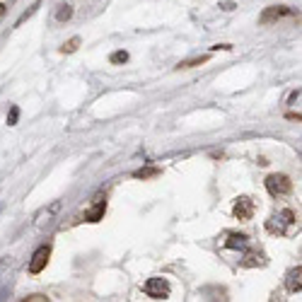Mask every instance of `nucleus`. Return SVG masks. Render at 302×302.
<instances>
[{"mask_svg": "<svg viewBox=\"0 0 302 302\" xmlns=\"http://www.w3.org/2000/svg\"><path fill=\"white\" fill-rule=\"evenodd\" d=\"M104 210H107V201H97V203H95V208L85 213V220H87V223H97V220H102V218H104Z\"/></svg>", "mask_w": 302, "mask_h": 302, "instance_id": "obj_9", "label": "nucleus"}, {"mask_svg": "<svg viewBox=\"0 0 302 302\" xmlns=\"http://www.w3.org/2000/svg\"><path fill=\"white\" fill-rule=\"evenodd\" d=\"M143 292L152 297V300H167L169 297V283L164 281V278H150V281H145L143 285Z\"/></svg>", "mask_w": 302, "mask_h": 302, "instance_id": "obj_2", "label": "nucleus"}, {"mask_svg": "<svg viewBox=\"0 0 302 302\" xmlns=\"http://www.w3.org/2000/svg\"><path fill=\"white\" fill-rule=\"evenodd\" d=\"M3 12H5V5H0V17H3Z\"/></svg>", "mask_w": 302, "mask_h": 302, "instance_id": "obj_17", "label": "nucleus"}, {"mask_svg": "<svg viewBox=\"0 0 302 302\" xmlns=\"http://www.w3.org/2000/svg\"><path fill=\"white\" fill-rule=\"evenodd\" d=\"M152 174H157V169H141V172H136V177L145 179V177H152Z\"/></svg>", "mask_w": 302, "mask_h": 302, "instance_id": "obj_15", "label": "nucleus"}, {"mask_svg": "<svg viewBox=\"0 0 302 302\" xmlns=\"http://www.w3.org/2000/svg\"><path fill=\"white\" fill-rule=\"evenodd\" d=\"M251 215H254V201L247 198V196L237 198V203H235V218L237 220H251Z\"/></svg>", "mask_w": 302, "mask_h": 302, "instance_id": "obj_5", "label": "nucleus"}, {"mask_svg": "<svg viewBox=\"0 0 302 302\" xmlns=\"http://www.w3.org/2000/svg\"><path fill=\"white\" fill-rule=\"evenodd\" d=\"M49 256H51V247H39L34 251L32 261H29V271L32 273H41L46 269V264H49Z\"/></svg>", "mask_w": 302, "mask_h": 302, "instance_id": "obj_4", "label": "nucleus"}, {"mask_svg": "<svg viewBox=\"0 0 302 302\" xmlns=\"http://www.w3.org/2000/svg\"><path fill=\"white\" fill-rule=\"evenodd\" d=\"M128 61V54L126 51H116V54L111 56V63H126Z\"/></svg>", "mask_w": 302, "mask_h": 302, "instance_id": "obj_12", "label": "nucleus"}, {"mask_svg": "<svg viewBox=\"0 0 302 302\" xmlns=\"http://www.w3.org/2000/svg\"><path fill=\"white\" fill-rule=\"evenodd\" d=\"M266 264V256L261 251H247V256L242 261V266H264Z\"/></svg>", "mask_w": 302, "mask_h": 302, "instance_id": "obj_10", "label": "nucleus"}, {"mask_svg": "<svg viewBox=\"0 0 302 302\" xmlns=\"http://www.w3.org/2000/svg\"><path fill=\"white\" fill-rule=\"evenodd\" d=\"M295 225V213L292 210H278V213H273V215L266 220V230H269L271 235H288V230Z\"/></svg>", "mask_w": 302, "mask_h": 302, "instance_id": "obj_1", "label": "nucleus"}, {"mask_svg": "<svg viewBox=\"0 0 302 302\" xmlns=\"http://www.w3.org/2000/svg\"><path fill=\"white\" fill-rule=\"evenodd\" d=\"M266 189H269L271 196H285V194H290L292 182L285 174H271L269 179H266Z\"/></svg>", "mask_w": 302, "mask_h": 302, "instance_id": "obj_3", "label": "nucleus"}, {"mask_svg": "<svg viewBox=\"0 0 302 302\" xmlns=\"http://www.w3.org/2000/svg\"><path fill=\"white\" fill-rule=\"evenodd\" d=\"M17 119H20V109L12 107L10 114H8V123H10V126H15V123H17Z\"/></svg>", "mask_w": 302, "mask_h": 302, "instance_id": "obj_13", "label": "nucleus"}, {"mask_svg": "<svg viewBox=\"0 0 302 302\" xmlns=\"http://www.w3.org/2000/svg\"><path fill=\"white\" fill-rule=\"evenodd\" d=\"M41 300H46L44 295H32V297H27V302H41Z\"/></svg>", "mask_w": 302, "mask_h": 302, "instance_id": "obj_16", "label": "nucleus"}, {"mask_svg": "<svg viewBox=\"0 0 302 302\" xmlns=\"http://www.w3.org/2000/svg\"><path fill=\"white\" fill-rule=\"evenodd\" d=\"M70 15H73V10H70V5H61V10H58V20L63 22V20H70Z\"/></svg>", "mask_w": 302, "mask_h": 302, "instance_id": "obj_11", "label": "nucleus"}, {"mask_svg": "<svg viewBox=\"0 0 302 302\" xmlns=\"http://www.w3.org/2000/svg\"><path fill=\"white\" fill-rule=\"evenodd\" d=\"M290 8H283V5H273V8H266V10L261 12L259 22L261 24H271L273 20H281V17H285V15H290Z\"/></svg>", "mask_w": 302, "mask_h": 302, "instance_id": "obj_6", "label": "nucleus"}, {"mask_svg": "<svg viewBox=\"0 0 302 302\" xmlns=\"http://www.w3.org/2000/svg\"><path fill=\"white\" fill-rule=\"evenodd\" d=\"M285 288L288 292H300L302 290V266L292 269L288 276H285Z\"/></svg>", "mask_w": 302, "mask_h": 302, "instance_id": "obj_7", "label": "nucleus"}, {"mask_svg": "<svg viewBox=\"0 0 302 302\" xmlns=\"http://www.w3.org/2000/svg\"><path fill=\"white\" fill-rule=\"evenodd\" d=\"M77 44H80V39H70V41L63 46V54H73V51L77 49Z\"/></svg>", "mask_w": 302, "mask_h": 302, "instance_id": "obj_14", "label": "nucleus"}, {"mask_svg": "<svg viewBox=\"0 0 302 302\" xmlns=\"http://www.w3.org/2000/svg\"><path fill=\"white\" fill-rule=\"evenodd\" d=\"M225 247L227 249H247L249 247V237L247 235H237V232H232V235H227Z\"/></svg>", "mask_w": 302, "mask_h": 302, "instance_id": "obj_8", "label": "nucleus"}]
</instances>
